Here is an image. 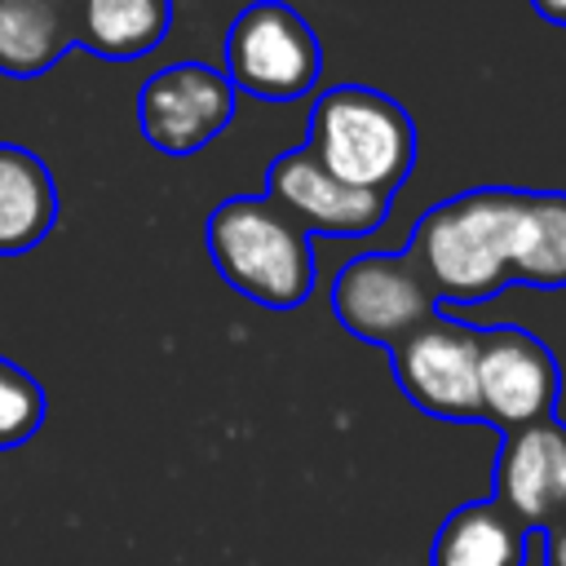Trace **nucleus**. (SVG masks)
I'll list each match as a JSON object with an SVG mask.
<instances>
[{
    "label": "nucleus",
    "mask_w": 566,
    "mask_h": 566,
    "mask_svg": "<svg viewBox=\"0 0 566 566\" xmlns=\"http://www.w3.org/2000/svg\"><path fill=\"white\" fill-rule=\"evenodd\" d=\"M407 252L451 305L491 301L509 283L566 287V190H460L416 221Z\"/></svg>",
    "instance_id": "f257e3e1"
},
{
    "label": "nucleus",
    "mask_w": 566,
    "mask_h": 566,
    "mask_svg": "<svg viewBox=\"0 0 566 566\" xmlns=\"http://www.w3.org/2000/svg\"><path fill=\"white\" fill-rule=\"evenodd\" d=\"M208 252L221 279L265 310H296L314 292L310 234L265 190L230 195L212 208Z\"/></svg>",
    "instance_id": "f03ea898"
},
{
    "label": "nucleus",
    "mask_w": 566,
    "mask_h": 566,
    "mask_svg": "<svg viewBox=\"0 0 566 566\" xmlns=\"http://www.w3.org/2000/svg\"><path fill=\"white\" fill-rule=\"evenodd\" d=\"M305 150L332 177L394 199L416 168V124L389 93L371 84H336L310 106Z\"/></svg>",
    "instance_id": "7ed1b4c3"
},
{
    "label": "nucleus",
    "mask_w": 566,
    "mask_h": 566,
    "mask_svg": "<svg viewBox=\"0 0 566 566\" xmlns=\"http://www.w3.org/2000/svg\"><path fill=\"white\" fill-rule=\"evenodd\" d=\"M323 44L283 0H252L226 31V80L234 93L296 102L318 84Z\"/></svg>",
    "instance_id": "20e7f679"
},
{
    "label": "nucleus",
    "mask_w": 566,
    "mask_h": 566,
    "mask_svg": "<svg viewBox=\"0 0 566 566\" xmlns=\"http://www.w3.org/2000/svg\"><path fill=\"white\" fill-rule=\"evenodd\" d=\"M332 314L349 336L394 349L438 314V296L411 252H363L336 270Z\"/></svg>",
    "instance_id": "39448f33"
},
{
    "label": "nucleus",
    "mask_w": 566,
    "mask_h": 566,
    "mask_svg": "<svg viewBox=\"0 0 566 566\" xmlns=\"http://www.w3.org/2000/svg\"><path fill=\"white\" fill-rule=\"evenodd\" d=\"M478 340L482 327L433 314L389 349L398 389L438 420H482L478 402Z\"/></svg>",
    "instance_id": "423d86ee"
},
{
    "label": "nucleus",
    "mask_w": 566,
    "mask_h": 566,
    "mask_svg": "<svg viewBox=\"0 0 566 566\" xmlns=\"http://www.w3.org/2000/svg\"><path fill=\"white\" fill-rule=\"evenodd\" d=\"M234 119V84L208 62H172L137 93L142 137L159 155H195Z\"/></svg>",
    "instance_id": "0eeeda50"
},
{
    "label": "nucleus",
    "mask_w": 566,
    "mask_h": 566,
    "mask_svg": "<svg viewBox=\"0 0 566 566\" xmlns=\"http://www.w3.org/2000/svg\"><path fill=\"white\" fill-rule=\"evenodd\" d=\"M562 371L553 349L526 327H482L478 340V402L500 433L548 420L557 411Z\"/></svg>",
    "instance_id": "6e6552de"
},
{
    "label": "nucleus",
    "mask_w": 566,
    "mask_h": 566,
    "mask_svg": "<svg viewBox=\"0 0 566 566\" xmlns=\"http://www.w3.org/2000/svg\"><path fill=\"white\" fill-rule=\"evenodd\" d=\"M265 195L296 217L305 234H371L389 217V195L358 190L340 177H332L305 146L283 150L265 168Z\"/></svg>",
    "instance_id": "1a4fd4ad"
},
{
    "label": "nucleus",
    "mask_w": 566,
    "mask_h": 566,
    "mask_svg": "<svg viewBox=\"0 0 566 566\" xmlns=\"http://www.w3.org/2000/svg\"><path fill=\"white\" fill-rule=\"evenodd\" d=\"M491 500L504 504L526 531L566 522V424L557 416L504 433Z\"/></svg>",
    "instance_id": "9d476101"
},
{
    "label": "nucleus",
    "mask_w": 566,
    "mask_h": 566,
    "mask_svg": "<svg viewBox=\"0 0 566 566\" xmlns=\"http://www.w3.org/2000/svg\"><path fill=\"white\" fill-rule=\"evenodd\" d=\"M53 226L57 186L49 164L18 142H0V256H22L40 248Z\"/></svg>",
    "instance_id": "9b49d317"
},
{
    "label": "nucleus",
    "mask_w": 566,
    "mask_h": 566,
    "mask_svg": "<svg viewBox=\"0 0 566 566\" xmlns=\"http://www.w3.org/2000/svg\"><path fill=\"white\" fill-rule=\"evenodd\" d=\"M531 531L495 500H473L447 513L433 535L429 566H526Z\"/></svg>",
    "instance_id": "f8f14e48"
},
{
    "label": "nucleus",
    "mask_w": 566,
    "mask_h": 566,
    "mask_svg": "<svg viewBox=\"0 0 566 566\" xmlns=\"http://www.w3.org/2000/svg\"><path fill=\"white\" fill-rule=\"evenodd\" d=\"M168 27L172 0H71L75 44L106 62H133L150 53Z\"/></svg>",
    "instance_id": "ddd939ff"
},
{
    "label": "nucleus",
    "mask_w": 566,
    "mask_h": 566,
    "mask_svg": "<svg viewBox=\"0 0 566 566\" xmlns=\"http://www.w3.org/2000/svg\"><path fill=\"white\" fill-rule=\"evenodd\" d=\"M75 49L71 0H0V75L35 80Z\"/></svg>",
    "instance_id": "4468645a"
},
{
    "label": "nucleus",
    "mask_w": 566,
    "mask_h": 566,
    "mask_svg": "<svg viewBox=\"0 0 566 566\" xmlns=\"http://www.w3.org/2000/svg\"><path fill=\"white\" fill-rule=\"evenodd\" d=\"M44 407L49 402L40 380L0 354V451L31 442L35 429L44 424Z\"/></svg>",
    "instance_id": "2eb2a0df"
},
{
    "label": "nucleus",
    "mask_w": 566,
    "mask_h": 566,
    "mask_svg": "<svg viewBox=\"0 0 566 566\" xmlns=\"http://www.w3.org/2000/svg\"><path fill=\"white\" fill-rule=\"evenodd\" d=\"M544 566H566V522L544 531Z\"/></svg>",
    "instance_id": "dca6fc26"
},
{
    "label": "nucleus",
    "mask_w": 566,
    "mask_h": 566,
    "mask_svg": "<svg viewBox=\"0 0 566 566\" xmlns=\"http://www.w3.org/2000/svg\"><path fill=\"white\" fill-rule=\"evenodd\" d=\"M531 9H535L544 22H557V27H566V0H531Z\"/></svg>",
    "instance_id": "f3484780"
}]
</instances>
